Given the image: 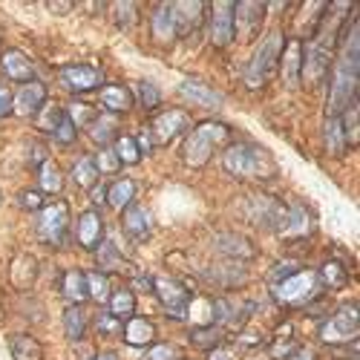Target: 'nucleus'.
I'll use <instances>...</instances> for the list:
<instances>
[{
  "mask_svg": "<svg viewBox=\"0 0 360 360\" xmlns=\"http://www.w3.org/2000/svg\"><path fill=\"white\" fill-rule=\"evenodd\" d=\"M340 55L335 61L332 75V96H328V112L340 115L349 107L357 104V75H360V38H357V18H352V26L340 29L338 35Z\"/></svg>",
  "mask_w": 360,
  "mask_h": 360,
  "instance_id": "nucleus-1",
  "label": "nucleus"
},
{
  "mask_svg": "<svg viewBox=\"0 0 360 360\" xmlns=\"http://www.w3.org/2000/svg\"><path fill=\"white\" fill-rule=\"evenodd\" d=\"M222 167L236 179H254V182H268V179H274L280 173L274 156L262 144H251V141L228 144L222 156Z\"/></svg>",
  "mask_w": 360,
  "mask_h": 360,
  "instance_id": "nucleus-2",
  "label": "nucleus"
},
{
  "mask_svg": "<svg viewBox=\"0 0 360 360\" xmlns=\"http://www.w3.org/2000/svg\"><path fill=\"white\" fill-rule=\"evenodd\" d=\"M283 46H285V35L280 32V29H277V32H268V35L257 44L254 55L248 58V67H245V84H248L251 89H262L268 81H271V75H274L277 67H280Z\"/></svg>",
  "mask_w": 360,
  "mask_h": 360,
  "instance_id": "nucleus-3",
  "label": "nucleus"
},
{
  "mask_svg": "<svg viewBox=\"0 0 360 360\" xmlns=\"http://www.w3.org/2000/svg\"><path fill=\"white\" fill-rule=\"evenodd\" d=\"M231 139V127L219 124V122H205L199 127H193L182 144V159L191 167H205L211 162V156L217 153V147L225 144Z\"/></svg>",
  "mask_w": 360,
  "mask_h": 360,
  "instance_id": "nucleus-4",
  "label": "nucleus"
},
{
  "mask_svg": "<svg viewBox=\"0 0 360 360\" xmlns=\"http://www.w3.org/2000/svg\"><path fill=\"white\" fill-rule=\"evenodd\" d=\"M271 294L280 306L285 309H297V306H309L311 300L320 294L317 288V274L314 271H297L288 280L271 285Z\"/></svg>",
  "mask_w": 360,
  "mask_h": 360,
  "instance_id": "nucleus-5",
  "label": "nucleus"
},
{
  "mask_svg": "<svg viewBox=\"0 0 360 360\" xmlns=\"http://www.w3.org/2000/svg\"><path fill=\"white\" fill-rule=\"evenodd\" d=\"M150 291H156V297H159V303H162L167 317L188 320V309L193 303V291L185 283H179L176 277H156L153 285H150Z\"/></svg>",
  "mask_w": 360,
  "mask_h": 360,
  "instance_id": "nucleus-6",
  "label": "nucleus"
},
{
  "mask_svg": "<svg viewBox=\"0 0 360 360\" xmlns=\"http://www.w3.org/2000/svg\"><path fill=\"white\" fill-rule=\"evenodd\" d=\"M38 236L46 245H64L70 236V207L67 202H49L38 211Z\"/></svg>",
  "mask_w": 360,
  "mask_h": 360,
  "instance_id": "nucleus-7",
  "label": "nucleus"
},
{
  "mask_svg": "<svg viewBox=\"0 0 360 360\" xmlns=\"http://www.w3.org/2000/svg\"><path fill=\"white\" fill-rule=\"evenodd\" d=\"M320 340L328 346H340V343H354L357 340V303L340 306L332 317H326L320 326Z\"/></svg>",
  "mask_w": 360,
  "mask_h": 360,
  "instance_id": "nucleus-8",
  "label": "nucleus"
},
{
  "mask_svg": "<svg viewBox=\"0 0 360 360\" xmlns=\"http://www.w3.org/2000/svg\"><path fill=\"white\" fill-rule=\"evenodd\" d=\"M326 38H317L311 46H309V55L303 58V72L309 78V84H320L328 72V67H332L335 61V46H338V35L328 29V32H320Z\"/></svg>",
  "mask_w": 360,
  "mask_h": 360,
  "instance_id": "nucleus-9",
  "label": "nucleus"
},
{
  "mask_svg": "<svg viewBox=\"0 0 360 360\" xmlns=\"http://www.w3.org/2000/svg\"><path fill=\"white\" fill-rule=\"evenodd\" d=\"M188 127H191V115L185 110H165L150 122L147 136L153 144H170L179 133H188Z\"/></svg>",
  "mask_w": 360,
  "mask_h": 360,
  "instance_id": "nucleus-10",
  "label": "nucleus"
},
{
  "mask_svg": "<svg viewBox=\"0 0 360 360\" xmlns=\"http://www.w3.org/2000/svg\"><path fill=\"white\" fill-rule=\"evenodd\" d=\"M248 214H251V222H257L259 228H265V231H280V233H283L285 219H288V207H285L280 199L257 196V199H251V205H248Z\"/></svg>",
  "mask_w": 360,
  "mask_h": 360,
  "instance_id": "nucleus-11",
  "label": "nucleus"
},
{
  "mask_svg": "<svg viewBox=\"0 0 360 360\" xmlns=\"http://www.w3.org/2000/svg\"><path fill=\"white\" fill-rule=\"evenodd\" d=\"M265 18V4H254V0H243V4H233V32L243 35V41L257 38L259 26Z\"/></svg>",
  "mask_w": 360,
  "mask_h": 360,
  "instance_id": "nucleus-12",
  "label": "nucleus"
},
{
  "mask_svg": "<svg viewBox=\"0 0 360 360\" xmlns=\"http://www.w3.org/2000/svg\"><path fill=\"white\" fill-rule=\"evenodd\" d=\"M58 78H61V84L70 93H89V89L101 86V70L89 64H70L58 72Z\"/></svg>",
  "mask_w": 360,
  "mask_h": 360,
  "instance_id": "nucleus-13",
  "label": "nucleus"
},
{
  "mask_svg": "<svg viewBox=\"0 0 360 360\" xmlns=\"http://www.w3.org/2000/svg\"><path fill=\"white\" fill-rule=\"evenodd\" d=\"M211 44L225 49L233 41V4L231 0H219V4L211 6Z\"/></svg>",
  "mask_w": 360,
  "mask_h": 360,
  "instance_id": "nucleus-14",
  "label": "nucleus"
},
{
  "mask_svg": "<svg viewBox=\"0 0 360 360\" xmlns=\"http://www.w3.org/2000/svg\"><path fill=\"white\" fill-rule=\"evenodd\" d=\"M46 104V86L41 81H29L18 89V96H12V112L18 115H38V110Z\"/></svg>",
  "mask_w": 360,
  "mask_h": 360,
  "instance_id": "nucleus-15",
  "label": "nucleus"
},
{
  "mask_svg": "<svg viewBox=\"0 0 360 360\" xmlns=\"http://www.w3.org/2000/svg\"><path fill=\"white\" fill-rule=\"evenodd\" d=\"M122 225H124V233L133 239V243H144V239L153 233V219H150V211H147L144 205H139V202H133L130 207H124Z\"/></svg>",
  "mask_w": 360,
  "mask_h": 360,
  "instance_id": "nucleus-16",
  "label": "nucleus"
},
{
  "mask_svg": "<svg viewBox=\"0 0 360 360\" xmlns=\"http://www.w3.org/2000/svg\"><path fill=\"white\" fill-rule=\"evenodd\" d=\"M205 4H196V0H191V4H170V18H173V29L176 35H193L199 23H202V12Z\"/></svg>",
  "mask_w": 360,
  "mask_h": 360,
  "instance_id": "nucleus-17",
  "label": "nucleus"
},
{
  "mask_svg": "<svg viewBox=\"0 0 360 360\" xmlns=\"http://www.w3.org/2000/svg\"><path fill=\"white\" fill-rule=\"evenodd\" d=\"M179 96L188 98L196 107H211V110L222 107V96L217 93V89L207 86L205 81H196V78H188V81L179 84Z\"/></svg>",
  "mask_w": 360,
  "mask_h": 360,
  "instance_id": "nucleus-18",
  "label": "nucleus"
},
{
  "mask_svg": "<svg viewBox=\"0 0 360 360\" xmlns=\"http://www.w3.org/2000/svg\"><path fill=\"white\" fill-rule=\"evenodd\" d=\"M4 72H6V78L9 81H18L20 86L23 84H29V81H35V64L29 61V58L20 52V49H9V52H4Z\"/></svg>",
  "mask_w": 360,
  "mask_h": 360,
  "instance_id": "nucleus-19",
  "label": "nucleus"
},
{
  "mask_svg": "<svg viewBox=\"0 0 360 360\" xmlns=\"http://www.w3.org/2000/svg\"><path fill=\"white\" fill-rule=\"evenodd\" d=\"M101 236H104V222L98 211H86L78 219V243L86 251H96L101 245Z\"/></svg>",
  "mask_w": 360,
  "mask_h": 360,
  "instance_id": "nucleus-20",
  "label": "nucleus"
},
{
  "mask_svg": "<svg viewBox=\"0 0 360 360\" xmlns=\"http://www.w3.org/2000/svg\"><path fill=\"white\" fill-rule=\"evenodd\" d=\"M214 248H217L219 254L231 257L233 262H236V259H251V257L257 254V251H254V245L248 243L245 236H239V233H217Z\"/></svg>",
  "mask_w": 360,
  "mask_h": 360,
  "instance_id": "nucleus-21",
  "label": "nucleus"
},
{
  "mask_svg": "<svg viewBox=\"0 0 360 360\" xmlns=\"http://www.w3.org/2000/svg\"><path fill=\"white\" fill-rule=\"evenodd\" d=\"M122 335H124V343L127 346L141 349V346H150V343L156 340V326L150 323L147 317H130V323L122 326Z\"/></svg>",
  "mask_w": 360,
  "mask_h": 360,
  "instance_id": "nucleus-22",
  "label": "nucleus"
},
{
  "mask_svg": "<svg viewBox=\"0 0 360 360\" xmlns=\"http://www.w3.org/2000/svg\"><path fill=\"white\" fill-rule=\"evenodd\" d=\"M101 104L110 115L127 112V110H133V96L124 84H101Z\"/></svg>",
  "mask_w": 360,
  "mask_h": 360,
  "instance_id": "nucleus-23",
  "label": "nucleus"
},
{
  "mask_svg": "<svg viewBox=\"0 0 360 360\" xmlns=\"http://www.w3.org/2000/svg\"><path fill=\"white\" fill-rule=\"evenodd\" d=\"M280 61H283V72H285L288 86H297L300 84V75H303V44H300V41L285 44Z\"/></svg>",
  "mask_w": 360,
  "mask_h": 360,
  "instance_id": "nucleus-24",
  "label": "nucleus"
},
{
  "mask_svg": "<svg viewBox=\"0 0 360 360\" xmlns=\"http://www.w3.org/2000/svg\"><path fill=\"white\" fill-rule=\"evenodd\" d=\"M104 202L112 207V211H124L136 202V182L133 179H115V182L107 188Z\"/></svg>",
  "mask_w": 360,
  "mask_h": 360,
  "instance_id": "nucleus-25",
  "label": "nucleus"
},
{
  "mask_svg": "<svg viewBox=\"0 0 360 360\" xmlns=\"http://www.w3.org/2000/svg\"><path fill=\"white\" fill-rule=\"evenodd\" d=\"M9 277H12V285H15V288H32V283H35V277H38V262H35V257L18 254L15 262H12Z\"/></svg>",
  "mask_w": 360,
  "mask_h": 360,
  "instance_id": "nucleus-26",
  "label": "nucleus"
},
{
  "mask_svg": "<svg viewBox=\"0 0 360 360\" xmlns=\"http://www.w3.org/2000/svg\"><path fill=\"white\" fill-rule=\"evenodd\" d=\"M150 35H153L156 44H173L176 29H173V18H170V4L167 6H156L153 18H150Z\"/></svg>",
  "mask_w": 360,
  "mask_h": 360,
  "instance_id": "nucleus-27",
  "label": "nucleus"
},
{
  "mask_svg": "<svg viewBox=\"0 0 360 360\" xmlns=\"http://www.w3.org/2000/svg\"><path fill=\"white\" fill-rule=\"evenodd\" d=\"M323 136H326V147L332 150L335 156H343L346 153V133H343V118L340 115H328L326 118V127H323Z\"/></svg>",
  "mask_w": 360,
  "mask_h": 360,
  "instance_id": "nucleus-28",
  "label": "nucleus"
},
{
  "mask_svg": "<svg viewBox=\"0 0 360 360\" xmlns=\"http://www.w3.org/2000/svg\"><path fill=\"white\" fill-rule=\"evenodd\" d=\"M9 352L15 360H41L44 357V346L32 335H15L9 340Z\"/></svg>",
  "mask_w": 360,
  "mask_h": 360,
  "instance_id": "nucleus-29",
  "label": "nucleus"
},
{
  "mask_svg": "<svg viewBox=\"0 0 360 360\" xmlns=\"http://www.w3.org/2000/svg\"><path fill=\"white\" fill-rule=\"evenodd\" d=\"M311 228H314L311 214L306 211L303 205H294L291 211H288V219H285L283 236H303V233H311Z\"/></svg>",
  "mask_w": 360,
  "mask_h": 360,
  "instance_id": "nucleus-30",
  "label": "nucleus"
},
{
  "mask_svg": "<svg viewBox=\"0 0 360 360\" xmlns=\"http://www.w3.org/2000/svg\"><path fill=\"white\" fill-rule=\"evenodd\" d=\"M61 294L70 300V306H81L86 300V280H84V271L72 268V271L64 274V283H61Z\"/></svg>",
  "mask_w": 360,
  "mask_h": 360,
  "instance_id": "nucleus-31",
  "label": "nucleus"
},
{
  "mask_svg": "<svg viewBox=\"0 0 360 360\" xmlns=\"http://www.w3.org/2000/svg\"><path fill=\"white\" fill-rule=\"evenodd\" d=\"M89 136H93L96 144L107 147L110 141L118 139V122H115V115H96V122L89 124Z\"/></svg>",
  "mask_w": 360,
  "mask_h": 360,
  "instance_id": "nucleus-32",
  "label": "nucleus"
},
{
  "mask_svg": "<svg viewBox=\"0 0 360 360\" xmlns=\"http://www.w3.org/2000/svg\"><path fill=\"white\" fill-rule=\"evenodd\" d=\"M110 314L112 317H133V311H136V294L130 291V288H115V291H110Z\"/></svg>",
  "mask_w": 360,
  "mask_h": 360,
  "instance_id": "nucleus-33",
  "label": "nucleus"
},
{
  "mask_svg": "<svg viewBox=\"0 0 360 360\" xmlns=\"http://www.w3.org/2000/svg\"><path fill=\"white\" fill-rule=\"evenodd\" d=\"M38 182H41V191L49 193V196L61 193V188H64V176H61V170H58V165H55L52 159H46L44 165H38Z\"/></svg>",
  "mask_w": 360,
  "mask_h": 360,
  "instance_id": "nucleus-34",
  "label": "nucleus"
},
{
  "mask_svg": "<svg viewBox=\"0 0 360 360\" xmlns=\"http://www.w3.org/2000/svg\"><path fill=\"white\" fill-rule=\"evenodd\" d=\"M297 352H300V340L291 338V323H285L277 332V340L271 346V360H291Z\"/></svg>",
  "mask_w": 360,
  "mask_h": 360,
  "instance_id": "nucleus-35",
  "label": "nucleus"
},
{
  "mask_svg": "<svg viewBox=\"0 0 360 360\" xmlns=\"http://www.w3.org/2000/svg\"><path fill=\"white\" fill-rule=\"evenodd\" d=\"M72 182L81 185V188L98 185V167H96V159H93V156H81V159L72 165Z\"/></svg>",
  "mask_w": 360,
  "mask_h": 360,
  "instance_id": "nucleus-36",
  "label": "nucleus"
},
{
  "mask_svg": "<svg viewBox=\"0 0 360 360\" xmlns=\"http://www.w3.org/2000/svg\"><path fill=\"white\" fill-rule=\"evenodd\" d=\"M64 332L70 340H81L86 335V314L81 306H67L64 311Z\"/></svg>",
  "mask_w": 360,
  "mask_h": 360,
  "instance_id": "nucleus-37",
  "label": "nucleus"
},
{
  "mask_svg": "<svg viewBox=\"0 0 360 360\" xmlns=\"http://www.w3.org/2000/svg\"><path fill=\"white\" fill-rule=\"evenodd\" d=\"M112 153L122 165H139L141 162V153H139V144L133 136H118L115 144H112Z\"/></svg>",
  "mask_w": 360,
  "mask_h": 360,
  "instance_id": "nucleus-38",
  "label": "nucleus"
},
{
  "mask_svg": "<svg viewBox=\"0 0 360 360\" xmlns=\"http://www.w3.org/2000/svg\"><path fill=\"white\" fill-rule=\"evenodd\" d=\"M320 280L326 283V288L340 291V288H346V283H349V271H346L340 262H326V265L320 268Z\"/></svg>",
  "mask_w": 360,
  "mask_h": 360,
  "instance_id": "nucleus-39",
  "label": "nucleus"
},
{
  "mask_svg": "<svg viewBox=\"0 0 360 360\" xmlns=\"http://www.w3.org/2000/svg\"><path fill=\"white\" fill-rule=\"evenodd\" d=\"M84 280H86V297H93L96 303H107V300H110V280H107V274L89 271V274H84Z\"/></svg>",
  "mask_w": 360,
  "mask_h": 360,
  "instance_id": "nucleus-40",
  "label": "nucleus"
},
{
  "mask_svg": "<svg viewBox=\"0 0 360 360\" xmlns=\"http://www.w3.org/2000/svg\"><path fill=\"white\" fill-rule=\"evenodd\" d=\"M222 328L219 326H205V328H193L191 332V343L193 346H202V349H207L211 352L214 346H222Z\"/></svg>",
  "mask_w": 360,
  "mask_h": 360,
  "instance_id": "nucleus-41",
  "label": "nucleus"
},
{
  "mask_svg": "<svg viewBox=\"0 0 360 360\" xmlns=\"http://www.w3.org/2000/svg\"><path fill=\"white\" fill-rule=\"evenodd\" d=\"M96 251H98V259H101L104 271H118V268L124 265V257L118 254V248L112 245V239H101V245H98ZM104 271H101V274H104Z\"/></svg>",
  "mask_w": 360,
  "mask_h": 360,
  "instance_id": "nucleus-42",
  "label": "nucleus"
},
{
  "mask_svg": "<svg viewBox=\"0 0 360 360\" xmlns=\"http://www.w3.org/2000/svg\"><path fill=\"white\" fill-rule=\"evenodd\" d=\"M64 118V107H58V104H44L41 110H38V115H35V122H38V127L44 130V133H49L52 136V130L58 127V122Z\"/></svg>",
  "mask_w": 360,
  "mask_h": 360,
  "instance_id": "nucleus-43",
  "label": "nucleus"
},
{
  "mask_svg": "<svg viewBox=\"0 0 360 360\" xmlns=\"http://www.w3.org/2000/svg\"><path fill=\"white\" fill-rule=\"evenodd\" d=\"M64 112L70 115V122H72L75 127H84V124H93V122H96V115H98V112H96L93 107H89L86 101H72V104H70V107H67Z\"/></svg>",
  "mask_w": 360,
  "mask_h": 360,
  "instance_id": "nucleus-44",
  "label": "nucleus"
},
{
  "mask_svg": "<svg viewBox=\"0 0 360 360\" xmlns=\"http://www.w3.org/2000/svg\"><path fill=\"white\" fill-rule=\"evenodd\" d=\"M139 101L144 110H156L162 104V89L153 81H139Z\"/></svg>",
  "mask_w": 360,
  "mask_h": 360,
  "instance_id": "nucleus-45",
  "label": "nucleus"
},
{
  "mask_svg": "<svg viewBox=\"0 0 360 360\" xmlns=\"http://www.w3.org/2000/svg\"><path fill=\"white\" fill-rule=\"evenodd\" d=\"M96 328H98V335H104V338H118L122 335V320L112 317L110 311H101L98 320H96Z\"/></svg>",
  "mask_w": 360,
  "mask_h": 360,
  "instance_id": "nucleus-46",
  "label": "nucleus"
},
{
  "mask_svg": "<svg viewBox=\"0 0 360 360\" xmlns=\"http://www.w3.org/2000/svg\"><path fill=\"white\" fill-rule=\"evenodd\" d=\"M75 136H78V127L70 122V115L64 112V118H61V122H58V127L52 130V139H55L58 144H72Z\"/></svg>",
  "mask_w": 360,
  "mask_h": 360,
  "instance_id": "nucleus-47",
  "label": "nucleus"
},
{
  "mask_svg": "<svg viewBox=\"0 0 360 360\" xmlns=\"http://www.w3.org/2000/svg\"><path fill=\"white\" fill-rule=\"evenodd\" d=\"M93 159H96L98 176H101V173H115L118 167H122V162H118V159H115V153H112V147H101Z\"/></svg>",
  "mask_w": 360,
  "mask_h": 360,
  "instance_id": "nucleus-48",
  "label": "nucleus"
},
{
  "mask_svg": "<svg viewBox=\"0 0 360 360\" xmlns=\"http://www.w3.org/2000/svg\"><path fill=\"white\" fill-rule=\"evenodd\" d=\"M343 133H346V144L354 147L357 144V104L343 112Z\"/></svg>",
  "mask_w": 360,
  "mask_h": 360,
  "instance_id": "nucleus-49",
  "label": "nucleus"
},
{
  "mask_svg": "<svg viewBox=\"0 0 360 360\" xmlns=\"http://www.w3.org/2000/svg\"><path fill=\"white\" fill-rule=\"evenodd\" d=\"M297 271H300V265H297V262H277V268H271V274H268V283L277 285V283L288 280V277L297 274Z\"/></svg>",
  "mask_w": 360,
  "mask_h": 360,
  "instance_id": "nucleus-50",
  "label": "nucleus"
},
{
  "mask_svg": "<svg viewBox=\"0 0 360 360\" xmlns=\"http://www.w3.org/2000/svg\"><path fill=\"white\" fill-rule=\"evenodd\" d=\"M147 357H150V360H179V357H182V352H179L173 343H162V346L150 349Z\"/></svg>",
  "mask_w": 360,
  "mask_h": 360,
  "instance_id": "nucleus-51",
  "label": "nucleus"
},
{
  "mask_svg": "<svg viewBox=\"0 0 360 360\" xmlns=\"http://www.w3.org/2000/svg\"><path fill=\"white\" fill-rule=\"evenodd\" d=\"M18 202H20V207H26V211H41L44 207V196L38 191H23Z\"/></svg>",
  "mask_w": 360,
  "mask_h": 360,
  "instance_id": "nucleus-52",
  "label": "nucleus"
},
{
  "mask_svg": "<svg viewBox=\"0 0 360 360\" xmlns=\"http://www.w3.org/2000/svg\"><path fill=\"white\" fill-rule=\"evenodd\" d=\"M328 309H332V303H328V297H323V294H317L311 303L306 306V314L309 317H323V314H328Z\"/></svg>",
  "mask_w": 360,
  "mask_h": 360,
  "instance_id": "nucleus-53",
  "label": "nucleus"
},
{
  "mask_svg": "<svg viewBox=\"0 0 360 360\" xmlns=\"http://www.w3.org/2000/svg\"><path fill=\"white\" fill-rule=\"evenodd\" d=\"M133 4H118V9H115V23L118 26H127L130 20H133Z\"/></svg>",
  "mask_w": 360,
  "mask_h": 360,
  "instance_id": "nucleus-54",
  "label": "nucleus"
},
{
  "mask_svg": "<svg viewBox=\"0 0 360 360\" xmlns=\"http://www.w3.org/2000/svg\"><path fill=\"white\" fill-rule=\"evenodd\" d=\"M207 360H236V352L231 346H214L207 352Z\"/></svg>",
  "mask_w": 360,
  "mask_h": 360,
  "instance_id": "nucleus-55",
  "label": "nucleus"
},
{
  "mask_svg": "<svg viewBox=\"0 0 360 360\" xmlns=\"http://www.w3.org/2000/svg\"><path fill=\"white\" fill-rule=\"evenodd\" d=\"M12 112V93L0 84V115H9Z\"/></svg>",
  "mask_w": 360,
  "mask_h": 360,
  "instance_id": "nucleus-56",
  "label": "nucleus"
},
{
  "mask_svg": "<svg viewBox=\"0 0 360 360\" xmlns=\"http://www.w3.org/2000/svg\"><path fill=\"white\" fill-rule=\"evenodd\" d=\"M104 196H107V188H104V185H93V202H96V205H101V202H104Z\"/></svg>",
  "mask_w": 360,
  "mask_h": 360,
  "instance_id": "nucleus-57",
  "label": "nucleus"
},
{
  "mask_svg": "<svg viewBox=\"0 0 360 360\" xmlns=\"http://www.w3.org/2000/svg\"><path fill=\"white\" fill-rule=\"evenodd\" d=\"M291 360H314V352H311V349H300Z\"/></svg>",
  "mask_w": 360,
  "mask_h": 360,
  "instance_id": "nucleus-58",
  "label": "nucleus"
},
{
  "mask_svg": "<svg viewBox=\"0 0 360 360\" xmlns=\"http://www.w3.org/2000/svg\"><path fill=\"white\" fill-rule=\"evenodd\" d=\"M133 285H136L139 291H150V285H153V280H144V277L139 280V277H136V280H133Z\"/></svg>",
  "mask_w": 360,
  "mask_h": 360,
  "instance_id": "nucleus-59",
  "label": "nucleus"
},
{
  "mask_svg": "<svg viewBox=\"0 0 360 360\" xmlns=\"http://www.w3.org/2000/svg\"><path fill=\"white\" fill-rule=\"evenodd\" d=\"M93 360H118V354H110V352H107V354H96Z\"/></svg>",
  "mask_w": 360,
  "mask_h": 360,
  "instance_id": "nucleus-60",
  "label": "nucleus"
}]
</instances>
